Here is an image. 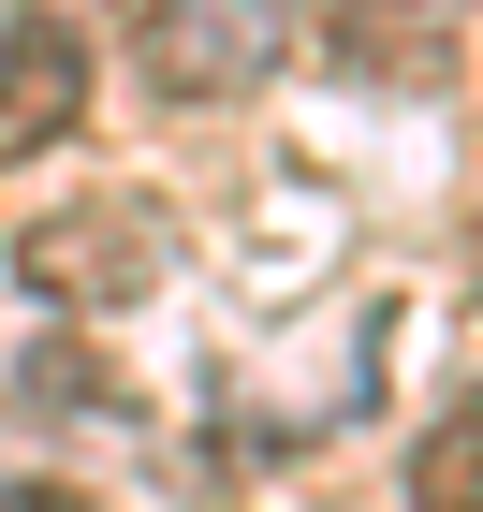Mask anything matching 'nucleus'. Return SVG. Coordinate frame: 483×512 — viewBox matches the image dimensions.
<instances>
[{"instance_id": "nucleus-1", "label": "nucleus", "mask_w": 483, "mask_h": 512, "mask_svg": "<svg viewBox=\"0 0 483 512\" xmlns=\"http://www.w3.org/2000/svg\"><path fill=\"white\" fill-rule=\"evenodd\" d=\"M308 44V0H147V88L161 103H249Z\"/></svg>"}, {"instance_id": "nucleus-2", "label": "nucleus", "mask_w": 483, "mask_h": 512, "mask_svg": "<svg viewBox=\"0 0 483 512\" xmlns=\"http://www.w3.org/2000/svg\"><path fill=\"white\" fill-rule=\"evenodd\" d=\"M15 278H30L44 308H132L161 278V205H132V191L44 205V220H15Z\"/></svg>"}, {"instance_id": "nucleus-3", "label": "nucleus", "mask_w": 483, "mask_h": 512, "mask_svg": "<svg viewBox=\"0 0 483 512\" xmlns=\"http://www.w3.org/2000/svg\"><path fill=\"white\" fill-rule=\"evenodd\" d=\"M74 118H88V30L30 0L0 30V176H30L44 147H74Z\"/></svg>"}, {"instance_id": "nucleus-4", "label": "nucleus", "mask_w": 483, "mask_h": 512, "mask_svg": "<svg viewBox=\"0 0 483 512\" xmlns=\"http://www.w3.org/2000/svg\"><path fill=\"white\" fill-rule=\"evenodd\" d=\"M322 44L352 74H425L440 59V0H322Z\"/></svg>"}, {"instance_id": "nucleus-5", "label": "nucleus", "mask_w": 483, "mask_h": 512, "mask_svg": "<svg viewBox=\"0 0 483 512\" xmlns=\"http://www.w3.org/2000/svg\"><path fill=\"white\" fill-rule=\"evenodd\" d=\"M410 512H483V395H454L425 454H410Z\"/></svg>"}, {"instance_id": "nucleus-6", "label": "nucleus", "mask_w": 483, "mask_h": 512, "mask_svg": "<svg viewBox=\"0 0 483 512\" xmlns=\"http://www.w3.org/2000/svg\"><path fill=\"white\" fill-rule=\"evenodd\" d=\"M0 512H103L88 483H59V469H30V483H0Z\"/></svg>"}, {"instance_id": "nucleus-7", "label": "nucleus", "mask_w": 483, "mask_h": 512, "mask_svg": "<svg viewBox=\"0 0 483 512\" xmlns=\"http://www.w3.org/2000/svg\"><path fill=\"white\" fill-rule=\"evenodd\" d=\"M469 278H483V235H469Z\"/></svg>"}]
</instances>
